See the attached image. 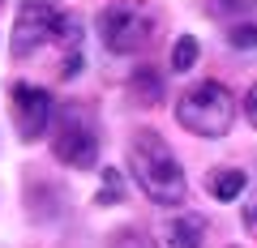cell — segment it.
Returning a JSON list of instances; mask_svg holds the SVG:
<instances>
[{
	"label": "cell",
	"instance_id": "cell-1",
	"mask_svg": "<svg viewBox=\"0 0 257 248\" xmlns=\"http://www.w3.org/2000/svg\"><path fill=\"white\" fill-rule=\"evenodd\" d=\"M128 167L138 188L150 197L155 205H180L189 184H184V167L176 163V154L167 150V141L155 129H138L128 141Z\"/></svg>",
	"mask_w": 257,
	"mask_h": 248
},
{
	"label": "cell",
	"instance_id": "cell-2",
	"mask_svg": "<svg viewBox=\"0 0 257 248\" xmlns=\"http://www.w3.org/2000/svg\"><path fill=\"white\" fill-rule=\"evenodd\" d=\"M176 120L193 137H227L231 124H236V94L223 82H197L180 94Z\"/></svg>",
	"mask_w": 257,
	"mask_h": 248
},
{
	"label": "cell",
	"instance_id": "cell-3",
	"mask_svg": "<svg viewBox=\"0 0 257 248\" xmlns=\"http://www.w3.org/2000/svg\"><path fill=\"white\" fill-rule=\"evenodd\" d=\"M99 150H103V137H99V120H94L90 107L82 103H64L56 107V133H52V154L60 158L64 167H86L99 163Z\"/></svg>",
	"mask_w": 257,
	"mask_h": 248
},
{
	"label": "cell",
	"instance_id": "cell-4",
	"mask_svg": "<svg viewBox=\"0 0 257 248\" xmlns=\"http://www.w3.org/2000/svg\"><path fill=\"white\" fill-rule=\"evenodd\" d=\"M155 35V13L142 0H111L99 13V39L107 43V52L116 56H133L150 43Z\"/></svg>",
	"mask_w": 257,
	"mask_h": 248
},
{
	"label": "cell",
	"instance_id": "cell-5",
	"mask_svg": "<svg viewBox=\"0 0 257 248\" xmlns=\"http://www.w3.org/2000/svg\"><path fill=\"white\" fill-rule=\"evenodd\" d=\"M69 26V13L47 5V0H26L18 9V22H13V60H26V56L43 52L47 43L64 35Z\"/></svg>",
	"mask_w": 257,
	"mask_h": 248
},
{
	"label": "cell",
	"instance_id": "cell-6",
	"mask_svg": "<svg viewBox=\"0 0 257 248\" xmlns=\"http://www.w3.org/2000/svg\"><path fill=\"white\" fill-rule=\"evenodd\" d=\"M13 124H18L22 141H39L56 124V99L43 86H30V82L13 86Z\"/></svg>",
	"mask_w": 257,
	"mask_h": 248
},
{
	"label": "cell",
	"instance_id": "cell-7",
	"mask_svg": "<svg viewBox=\"0 0 257 248\" xmlns=\"http://www.w3.org/2000/svg\"><path fill=\"white\" fill-rule=\"evenodd\" d=\"M202 239H206L202 214H176V218L159 222L155 231V248H202Z\"/></svg>",
	"mask_w": 257,
	"mask_h": 248
},
{
	"label": "cell",
	"instance_id": "cell-8",
	"mask_svg": "<svg viewBox=\"0 0 257 248\" xmlns=\"http://www.w3.org/2000/svg\"><path fill=\"white\" fill-rule=\"evenodd\" d=\"M248 175L240 171V167H214L210 175H206V188H210L214 201H236L240 193H244Z\"/></svg>",
	"mask_w": 257,
	"mask_h": 248
},
{
	"label": "cell",
	"instance_id": "cell-9",
	"mask_svg": "<svg viewBox=\"0 0 257 248\" xmlns=\"http://www.w3.org/2000/svg\"><path fill=\"white\" fill-rule=\"evenodd\" d=\"M159 94H163V77L155 69H138L133 73V99L138 103H159Z\"/></svg>",
	"mask_w": 257,
	"mask_h": 248
},
{
	"label": "cell",
	"instance_id": "cell-10",
	"mask_svg": "<svg viewBox=\"0 0 257 248\" xmlns=\"http://www.w3.org/2000/svg\"><path fill=\"white\" fill-rule=\"evenodd\" d=\"M197 47H202V43H197L193 35L176 39V47H172V73H189V69L197 65Z\"/></svg>",
	"mask_w": 257,
	"mask_h": 248
},
{
	"label": "cell",
	"instance_id": "cell-11",
	"mask_svg": "<svg viewBox=\"0 0 257 248\" xmlns=\"http://www.w3.org/2000/svg\"><path fill=\"white\" fill-rule=\"evenodd\" d=\"M120 197H124V180H120V171H116V167H103V188H99L94 201H99V205H120Z\"/></svg>",
	"mask_w": 257,
	"mask_h": 248
},
{
	"label": "cell",
	"instance_id": "cell-12",
	"mask_svg": "<svg viewBox=\"0 0 257 248\" xmlns=\"http://www.w3.org/2000/svg\"><path fill=\"white\" fill-rule=\"evenodd\" d=\"M257 9V0H206V13L210 18H244Z\"/></svg>",
	"mask_w": 257,
	"mask_h": 248
},
{
	"label": "cell",
	"instance_id": "cell-13",
	"mask_svg": "<svg viewBox=\"0 0 257 248\" xmlns=\"http://www.w3.org/2000/svg\"><path fill=\"white\" fill-rule=\"evenodd\" d=\"M231 47L236 52H257V26H236L231 30Z\"/></svg>",
	"mask_w": 257,
	"mask_h": 248
},
{
	"label": "cell",
	"instance_id": "cell-14",
	"mask_svg": "<svg viewBox=\"0 0 257 248\" xmlns=\"http://www.w3.org/2000/svg\"><path fill=\"white\" fill-rule=\"evenodd\" d=\"M244 116H248V124L257 129V82L248 86V94H244Z\"/></svg>",
	"mask_w": 257,
	"mask_h": 248
},
{
	"label": "cell",
	"instance_id": "cell-15",
	"mask_svg": "<svg viewBox=\"0 0 257 248\" xmlns=\"http://www.w3.org/2000/svg\"><path fill=\"white\" fill-rule=\"evenodd\" d=\"M244 227H248V235H257V193L244 201Z\"/></svg>",
	"mask_w": 257,
	"mask_h": 248
}]
</instances>
